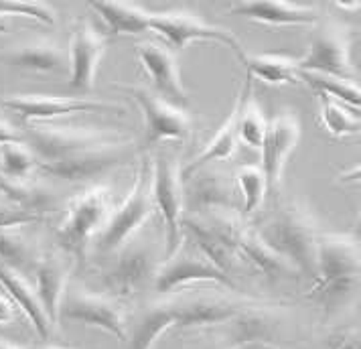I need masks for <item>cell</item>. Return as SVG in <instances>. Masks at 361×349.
Instances as JSON below:
<instances>
[{
	"label": "cell",
	"instance_id": "8992f818",
	"mask_svg": "<svg viewBox=\"0 0 361 349\" xmlns=\"http://www.w3.org/2000/svg\"><path fill=\"white\" fill-rule=\"evenodd\" d=\"M157 246L145 238H134L114 254V260L102 270L99 283L110 299L134 300L148 286L154 288L157 274L161 270Z\"/></svg>",
	"mask_w": 361,
	"mask_h": 349
},
{
	"label": "cell",
	"instance_id": "4316f807",
	"mask_svg": "<svg viewBox=\"0 0 361 349\" xmlns=\"http://www.w3.org/2000/svg\"><path fill=\"white\" fill-rule=\"evenodd\" d=\"M238 104V138L247 149H262L264 136L268 130V122L264 118L262 108L252 94V80L246 75V83L235 98Z\"/></svg>",
	"mask_w": 361,
	"mask_h": 349
},
{
	"label": "cell",
	"instance_id": "d590c367",
	"mask_svg": "<svg viewBox=\"0 0 361 349\" xmlns=\"http://www.w3.org/2000/svg\"><path fill=\"white\" fill-rule=\"evenodd\" d=\"M41 219H43L41 214L27 212L0 195V230H18V228L37 224Z\"/></svg>",
	"mask_w": 361,
	"mask_h": 349
},
{
	"label": "cell",
	"instance_id": "7402d4cb",
	"mask_svg": "<svg viewBox=\"0 0 361 349\" xmlns=\"http://www.w3.org/2000/svg\"><path fill=\"white\" fill-rule=\"evenodd\" d=\"M0 286L4 290V295H8L13 302L17 305L18 311L29 319V323L33 325L37 335L41 339H47L51 335V329H53V323L49 321L41 300L37 297L35 284L29 283L25 274L0 264Z\"/></svg>",
	"mask_w": 361,
	"mask_h": 349
},
{
	"label": "cell",
	"instance_id": "f1b7e54d",
	"mask_svg": "<svg viewBox=\"0 0 361 349\" xmlns=\"http://www.w3.org/2000/svg\"><path fill=\"white\" fill-rule=\"evenodd\" d=\"M0 195L6 197L11 203L18 207L35 212V214H45L53 205V193L49 187L37 181L35 177L27 179H6L0 177Z\"/></svg>",
	"mask_w": 361,
	"mask_h": 349
},
{
	"label": "cell",
	"instance_id": "7dc6e473",
	"mask_svg": "<svg viewBox=\"0 0 361 349\" xmlns=\"http://www.w3.org/2000/svg\"><path fill=\"white\" fill-rule=\"evenodd\" d=\"M4 31H6V25H4V23L0 20V33H4Z\"/></svg>",
	"mask_w": 361,
	"mask_h": 349
},
{
	"label": "cell",
	"instance_id": "e0dca14e",
	"mask_svg": "<svg viewBox=\"0 0 361 349\" xmlns=\"http://www.w3.org/2000/svg\"><path fill=\"white\" fill-rule=\"evenodd\" d=\"M175 315H177V329H199V327H214L231 323L238 317H242L250 311L254 305L242 302V300L224 299V297H173Z\"/></svg>",
	"mask_w": 361,
	"mask_h": 349
},
{
	"label": "cell",
	"instance_id": "d6986e66",
	"mask_svg": "<svg viewBox=\"0 0 361 349\" xmlns=\"http://www.w3.org/2000/svg\"><path fill=\"white\" fill-rule=\"evenodd\" d=\"M230 15L268 27H314L319 23L314 6L293 2H240L230 6Z\"/></svg>",
	"mask_w": 361,
	"mask_h": 349
},
{
	"label": "cell",
	"instance_id": "ee69618b",
	"mask_svg": "<svg viewBox=\"0 0 361 349\" xmlns=\"http://www.w3.org/2000/svg\"><path fill=\"white\" fill-rule=\"evenodd\" d=\"M33 349H71V348H61V345H49V343H43V345H37Z\"/></svg>",
	"mask_w": 361,
	"mask_h": 349
},
{
	"label": "cell",
	"instance_id": "60d3db41",
	"mask_svg": "<svg viewBox=\"0 0 361 349\" xmlns=\"http://www.w3.org/2000/svg\"><path fill=\"white\" fill-rule=\"evenodd\" d=\"M335 349H361V329L345 335L343 339H341V343Z\"/></svg>",
	"mask_w": 361,
	"mask_h": 349
},
{
	"label": "cell",
	"instance_id": "bcb514c9",
	"mask_svg": "<svg viewBox=\"0 0 361 349\" xmlns=\"http://www.w3.org/2000/svg\"><path fill=\"white\" fill-rule=\"evenodd\" d=\"M254 349H276V348H274V345H264L262 343V345H254Z\"/></svg>",
	"mask_w": 361,
	"mask_h": 349
},
{
	"label": "cell",
	"instance_id": "d6a6232c",
	"mask_svg": "<svg viewBox=\"0 0 361 349\" xmlns=\"http://www.w3.org/2000/svg\"><path fill=\"white\" fill-rule=\"evenodd\" d=\"M300 80L309 83L317 94H327L333 100L341 102L343 106L361 114V85L357 82L327 78L319 73H300Z\"/></svg>",
	"mask_w": 361,
	"mask_h": 349
},
{
	"label": "cell",
	"instance_id": "f35d334b",
	"mask_svg": "<svg viewBox=\"0 0 361 349\" xmlns=\"http://www.w3.org/2000/svg\"><path fill=\"white\" fill-rule=\"evenodd\" d=\"M199 349H238V345L231 341L230 337H212L201 341Z\"/></svg>",
	"mask_w": 361,
	"mask_h": 349
},
{
	"label": "cell",
	"instance_id": "7bdbcfd3",
	"mask_svg": "<svg viewBox=\"0 0 361 349\" xmlns=\"http://www.w3.org/2000/svg\"><path fill=\"white\" fill-rule=\"evenodd\" d=\"M0 349H25L17 345V343H13V341H8V339H2L0 337Z\"/></svg>",
	"mask_w": 361,
	"mask_h": 349
},
{
	"label": "cell",
	"instance_id": "cb8c5ba5",
	"mask_svg": "<svg viewBox=\"0 0 361 349\" xmlns=\"http://www.w3.org/2000/svg\"><path fill=\"white\" fill-rule=\"evenodd\" d=\"M238 256L250 262L260 274H264L270 281L300 276L286 260H282L274 250H270L264 244L262 238L258 235L254 228H247V226L242 233V238H240V242H238Z\"/></svg>",
	"mask_w": 361,
	"mask_h": 349
},
{
	"label": "cell",
	"instance_id": "9c48e42d",
	"mask_svg": "<svg viewBox=\"0 0 361 349\" xmlns=\"http://www.w3.org/2000/svg\"><path fill=\"white\" fill-rule=\"evenodd\" d=\"M183 242L185 244H180V248L161 264L154 281V290L159 295H171L180 286L193 283H214L228 290H240L238 283L230 274H226L212 260H207L191 240L183 238Z\"/></svg>",
	"mask_w": 361,
	"mask_h": 349
},
{
	"label": "cell",
	"instance_id": "6da1fadb",
	"mask_svg": "<svg viewBox=\"0 0 361 349\" xmlns=\"http://www.w3.org/2000/svg\"><path fill=\"white\" fill-rule=\"evenodd\" d=\"M25 142L33 149L39 169L69 183L90 181L128 159L130 138L102 128L29 124Z\"/></svg>",
	"mask_w": 361,
	"mask_h": 349
},
{
	"label": "cell",
	"instance_id": "5b68a950",
	"mask_svg": "<svg viewBox=\"0 0 361 349\" xmlns=\"http://www.w3.org/2000/svg\"><path fill=\"white\" fill-rule=\"evenodd\" d=\"M157 207L150 193V159L145 154L134 171V183L128 195L122 203L112 209L104 230L94 240L92 248L96 254L108 256L124 248L134 238H138L140 230L148 224V219L154 216Z\"/></svg>",
	"mask_w": 361,
	"mask_h": 349
},
{
	"label": "cell",
	"instance_id": "2e32d148",
	"mask_svg": "<svg viewBox=\"0 0 361 349\" xmlns=\"http://www.w3.org/2000/svg\"><path fill=\"white\" fill-rule=\"evenodd\" d=\"M300 140V122L295 112L284 110L279 116H274L268 122V130L262 142V169L268 193H274L280 187V179L284 173V166L288 157L293 154Z\"/></svg>",
	"mask_w": 361,
	"mask_h": 349
},
{
	"label": "cell",
	"instance_id": "8fae6325",
	"mask_svg": "<svg viewBox=\"0 0 361 349\" xmlns=\"http://www.w3.org/2000/svg\"><path fill=\"white\" fill-rule=\"evenodd\" d=\"M0 110H8L17 114L20 122L29 124H45L57 118L73 116V114H90L102 110H118L122 108L114 102L92 100L80 96H47V94H15L0 96Z\"/></svg>",
	"mask_w": 361,
	"mask_h": 349
},
{
	"label": "cell",
	"instance_id": "ba28073f",
	"mask_svg": "<svg viewBox=\"0 0 361 349\" xmlns=\"http://www.w3.org/2000/svg\"><path fill=\"white\" fill-rule=\"evenodd\" d=\"M150 33L159 35L164 45L171 51L187 49L195 41H209L219 43L242 61L246 63V51L242 43L226 29L209 25L207 20L199 17L191 11H164V13H152L150 18Z\"/></svg>",
	"mask_w": 361,
	"mask_h": 349
},
{
	"label": "cell",
	"instance_id": "44dd1931",
	"mask_svg": "<svg viewBox=\"0 0 361 349\" xmlns=\"http://www.w3.org/2000/svg\"><path fill=\"white\" fill-rule=\"evenodd\" d=\"M177 315L173 299L154 300L136 313L128 325V349H152L169 329H175Z\"/></svg>",
	"mask_w": 361,
	"mask_h": 349
},
{
	"label": "cell",
	"instance_id": "b9f144b4",
	"mask_svg": "<svg viewBox=\"0 0 361 349\" xmlns=\"http://www.w3.org/2000/svg\"><path fill=\"white\" fill-rule=\"evenodd\" d=\"M335 8H339V11H347V13H353V11H360L361 2H353V4H345V2H337V4H335Z\"/></svg>",
	"mask_w": 361,
	"mask_h": 349
},
{
	"label": "cell",
	"instance_id": "ac0fdd59",
	"mask_svg": "<svg viewBox=\"0 0 361 349\" xmlns=\"http://www.w3.org/2000/svg\"><path fill=\"white\" fill-rule=\"evenodd\" d=\"M69 272H71V262L66 260V254L61 252H49L43 254L37 262L35 276V290L41 300L45 313L53 323V327L59 323V311L61 302L67 293V283H69Z\"/></svg>",
	"mask_w": 361,
	"mask_h": 349
},
{
	"label": "cell",
	"instance_id": "4dcf8cb0",
	"mask_svg": "<svg viewBox=\"0 0 361 349\" xmlns=\"http://www.w3.org/2000/svg\"><path fill=\"white\" fill-rule=\"evenodd\" d=\"M319 96V122L333 138H347L361 134V118L355 110L333 100L327 94Z\"/></svg>",
	"mask_w": 361,
	"mask_h": 349
},
{
	"label": "cell",
	"instance_id": "5bb4252c",
	"mask_svg": "<svg viewBox=\"0 0 361 349\" xmlns=\"http://www.w3.org/2000/svg\"><path fill=\"white\" fill-rule=\"evenodd\" d=\"M108 47L106 35L87 18H80L69 37L67 59H69V83L67 87L75 94H87L96 85L99 61Z\"/></svg>",
	"mask_w": 361,
	"mask_h": 349
},
{
	"label": "cell",
	"instance_id": "30bf717a",
	"mask_svg": "<svg viewBox=\"0 0 361 349\" xmlns=\"http://www.w3.org/2000/svg\"><path fill=\"white\" fill-rule=\"evenodd\" d=\"M118 87L128 92L138 104L145 118V134H147L148 147H157L166 140H177L180 145L191 140L193 120L187 114V110L173 106L171 102L157 96L152 90L140 87V85L118 83Z\"/></svg>",
	"mask_w": 361,
	"mask_h": 349
},
{
	"label": "cell",
	"instance_id": "3957f363",
	"mask_svg": "<svg viewBox=\"0 0 361 349\" xmlns=\"http://www.w3.org/2000/svg\"><path fill=\"white\" fill-rule=\"evenodd\" d=\"M258 235L282 260H286L300 276L314 283L317 278V254H319V230L312 217L296 203H286L279 212L256 228Z\"/></svg>",
	"mask_w": 361,
	"mask_h": 349
},
{
	"label": "cell",
	"instance_id": "7a4b0ae2",
	"mask_svg": "<svg viewBox=\"0 0 361 349\" xmlns=\"http://www.w3.org/2000/svg\"><path fill=\"white\" fill-rule=\"evenodd\" d=\"M361 284V244L353 235L319 233L317 278L309 290L331 319L349 305Z\"/></svg>",
	"mask_w": 361,
	"mask_h": 349
},
{
	"label": "cell",
	"instance_id": "603a6c76",
	"mask_svg": "<svg viewBox=\"0 0 361 349\" xmlns=\"http://www.w3.org/2000/svg\"><path fill=\"white\" fill-rule=\"evenodd\" d=\"M238 145H240V138H238V104L233 102L230 114L224 120V124L217 128L214 138L203 147V150L189 165H185V169L180 171V179L187 181L195 173L203 171L205 166L219 163V161H230L238 150Z\"/></svg>",
	"mask_w": 361,
	"mask_h": 349
},
{
	"label": "cell",
	"instance_id": "f6af8a7d",
	"mask_svg": "<svg viewBox=\"0 0 361 349\" xmlns=\"http://www.w3.org/2000/svg\"><path fill=\"white\" fill-rule=\"evenodd\" d=\"M355 235H361V214L360 219H357V226H355Z\"/></svg>",
	"mask_w": 361,
	"mask_h": 349
},
{
	"label": "cell",
	"instance_id": "ffe728a7",
	"mask_svg": "<svg viewBox=\"0 0 361 349\" xmlns=\"http://www.w3.org/2000/svg\"><path fill=\"white\" fill-rule=\"evenodd\" d=\"M0 61L33 73H66L69 71L67 51L51 39H35L15 45L0 55Z\"/></svg>",
	"mask_w": 361,
	"mask_h": 349
},
{
	"label": "cell",
	"instance_id": "ab89813d",
	"mask_svg": "<svg viewBox=\"0 0 361 349\" xmlns=\"http://www.w3.org/2000/svg\"><path fill=\"white\" fill-rule=\"evenodd\" d=\"M337 183L361 185V163L360 165L351 166V169H347V171H343V173H339V177H337Z\"/></svg>",
	"mask_w": 361,
	"mask_h": 349
},
{
	"label": "cell",
	"instance_id": "52a82bcc",
	"mask_svg": "<svg viewBox=\"0 0 361 349\" xmlns=\"http://www.w3.org/2000/svg\"><path fill=\"white\" fill-rule=\"evenodd\" d=\"M150 193L157 212L164 224V252L169 260L183 242V179L175 157L166 152H157L150 159Z\"/></svg>",
	"mask_w": 361,
	"mask_h": 349
},
{
	"label": "cell",
	"instance_id": "836d02e7",
	"mask_svg": "<svg viewBox=\"0 0 361 349\" xmlns=\"http://www.w3.org/2000/svg\"><path fill=\"white\" fill-rule=\"evenodd\" d=\"M35 169H39V161L25 140L0 145V177L27 179L33 177Z\"/></svg>",
	"mask_w": 361,
	"mask_h": 349
},
{
	"label": "cell",
	"instance_id": "484cf974",
	"mask_svg": "<svg viewBox=\"0 0 361 349\" xmlns=\"http://www.w3.org/2000/svg\"><path fill=\"white\" fill-rule=\"evenodd\" d=\"M246 75L250 80H258L266 85H296L300 82L298 61L286 55L276 53H262V55H247Z\"/></svg>",
	"mask_w": 361,
	"mask_h": 349
},
{
	"label": "cell",
	"instance_id": "1f68e13d",
	"mask_svg": "<svg viewBox=\"0 0 361 349\" xmlns=\"http://www.w3.org/2000/svg\"><path fill=\"white\" fill-rule=\"evenodd\" d=\"M235 191L240 195V216L252 217L262 205L268 193V185L262 169L256 165H244L235 171Z\"/></svg>",
	"mask_w": 361,
	"mask_h": 349
},
{
	"label": "cell",
	"instance_id": "9a60e30c",
	"mask_svg": "<svg viewBox=\"0 0 361 349\" xmlns=\"http://www.w3.org/2000/svg\"><path fill=\"white\" fill-rule=\"evenodd\" d=\"M134 49H136L140 66L147 73L148 82L152 85V92L157 96H161L163 100L171 102L173 106L185 110L191 100H189L185 85L180 82L173 51L157 41H142Z\"/></svg>",
	"mask_w": 361,
	"mask_h": 349
},
{
	"label": "cell",
	"instance_id": "7c38bea8",
	"mask_svg": "<svg viewBox=\"0 0 361 349\" xmlns=\"http://www.w3.org/2000/svg\"><path fill=\"white\" fill-rule=\"evenodd\" d=\"M298 71L355 82V67L351 63L349 37L345 29L333 23L319 25L311 37L307 55L298 59Z\"/></svg>",
	"mask_w": 361,
	"mask_h": 349
},
{
	"label": "cell",
	"instance_id": "d4e9b609",
	"mask_svg": "<svg viewBox=\"0 0 361 349\" xmlns=\"http://www.w3.org/2000/svg\"><path fill=\"white\" fill-rule=\"evenodd\" d=\"M90 8L98 15L112 35H145L150 31L152 13L126 2H90Z\"/></svg>",
	"mask_w": 361,
	"mask_h": 349
},
{
	"label": "cell",
	"instance_id": "277c9868",
	"mask_svg": "<svg viewBox=\"0 0 361 349\" xmlns=\"http://www.w3.org/2000/svg\"><path fill=\"white\" fill-rule=\"evenodd\" d=\"M112 214V191L106 185H94L82 191L67 203L66 216L55 230L59 250L73 258V262H85L87 250L104 230Z\"/></svg>",
	"mask_w": 361,
	"mask_h": 349
},
{
	"label": "cell",
	"instance_id": "e575fe53",
	"mask_svg": "<svg viewBox=\"0 0 361 349\" xmlns=\"http://www.w3.org/2000/svg\"><path fill=\"white\" fill-rule=\"evenodd\" d=\"M25 17L33 18L43 25H55V11L43 2H18V0H0V18Z\"/></svg>",
	"mask_w": 361,
	"mask_h": 349
},
{
	"label": "cell",
	"instance_id": "4fadbf2b",
	"mask_svg": "<svg viewBox=\"0 0 361 349\" xmlns=\"http://www.w3.org/2000/svg\"><path fill=\"white\" fill-rule=\"evenodd\" d=\"M59 319L98 327L102 331L114 335L118 341H128V323L118 300L108 295H96L82 288H67Z\"/></svg>",
	"mask_w": 361,
	"mask_h": 349
},
{
	"label": "cell",
	"instance_id": "8d00e7d4",
	"mask_svg": "<svg viewBox=\"0 0 361 349\" xmlns=\"http://www.w3.org/2000/svg\"><path fill=\"white\" fill-rule=\"evenodd\" d=\"M25 136L18 133L17 128L0 114V145H8V142H23Z\"/></svg>",
	"mask_w": 361,
	"mask_h": 349
},
{
	"label": "cell",
	"instance_id": "74e56055",
	"mask_svg": "<svg viewBox=\"0 0 361 349\" xmlns=\"http://www.w3.org/2000/svg\"><path fill=\"white\" fill-rule=\"evenodd\" d=\"M17 305L8 295H0V325H11L17 319Z\"/></svg>",
	"mask_w": 361,
	"mask_h": 349
},
{
	"label": "cell",
	"instance_id": "83f0119b",
	"mask_svg": "<svg viewBox=\"0 0 361 349\" xmlns=\"http://www.w3.org/2000/svg\"><path fill=\"white\" fill-rule=\"evenodd\" d=\"M191 179L193 183V207H197V214L209 209H238L235 205V189L228 183V179L221 173L203 171L195 173Z\"/></svg>",
	"mask_w": 361,
	"mask_h": 349
},
{
	"label": "cell",
	"instance_id": "f546056e",
	"mask_svg": "<svg viewBox=\"0 0 361 349\" xmlns=\"http://www.w3.org/2000/svg\"><path fill=\"white\" fill-rule=\"evenodd\" d=\"M39 254L27 235L18 230H0V264L13 268L20 274H33Z\"/></svg>",
	"mask_w": 361,
	"mask_h": 349
}]
</instances>
